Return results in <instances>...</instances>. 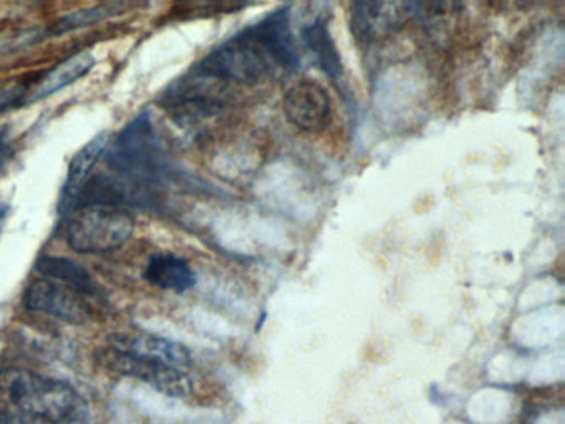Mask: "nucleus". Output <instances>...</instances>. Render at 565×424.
<instances>
[{
	"mask_svg": "<svg viewBox=\"0 0 565 424\" xmlns=\"http://www.w3.org/2000/svg\"><path fill=\"white\" fill-rule=\"evenodd\" d=\"M299 65L290 9L284 6L224 40L191 70L233 86H253Z\"/></svg>",
	"mask_w": 565,
	"mask_h": 424,
	"instance_id": "1",
	"label": "nucleus"
},
{
	"mask_svg": "<svg viewBox=\"0 0 565 424\" xmlns=\"http://www.w3.org/2000/svg\"><path fill=\"white\" fill-rule=\"evenodd\" d=\"M0 416L32 417L55 424L84 423V396L65 381L35 371L0 370Z\"/></svg>",
	"mask_w": 565,
	"mask_h": 424,
	"instance_id": "2",
	"label": "nucleus"
},
{
	"mask_svg": "<svg viewBox=\"0 0 565 424\" xmlns=\"http://www.w3.org/2000/svg\"><path fill=\"white\" fill-rule=\"evenodd\" d=\"M107 165L115 174L145 188L164 184L173 176V165L150 109L138 113L108 142Z\"/></svg>",
	"mask_w": 565,
	"mask_h": 424,
	"instance_id": "3",
	"label": "nucleus"
},
{
	"mask_svg": "<svg viewBox=\"0 0 565 424\" xmlns=\"http://www.w3.org/2000/svg\"><path fill=\"white\" fill-rule=\"evenodd\" d=\"M137 221L128 209L107 204L78 205L68 214L67 244L82 254H104L124 247Z\"/></svg>",
	"mask_w": 565,
	"mask_h": 424,
	"instance_id": "4",
	"label": "nucleus"
},
{
	"mask_svg": "<svg viewBox=\"0 0 565 424\" xmlns=\"http://www.w3.org/2000/svg\"><path fill=\"white\" fill-rule=\"evenodd\" d=\"M233 96L230 83L190 70L160 93L158 103L178 125L191 126L220 115Z\"/></svg>",
	"mask_w": 565,
	"mask_h": 424,
	"instance_id": "5",
	"label": "nucleus"
},
{
	"mask_svg": "<svg viewBox=\"0 0 565 424\" xmlns=\"http://www.w3.org/2000/svg\"><path fill=\"white\" fill-rule=\"evenodd\" d=\"M22 300L29 310L74 325L104 318L108 308V298L94 297L75 285L44 275H39L25 287Z\"/></svg>",
	"mask_w": 565,
	"mask_h": 424,
	"instance_id": "6",
	"label": "nucleus"
},
{
	"mask_svg": "<svg viewBox=\"0 0 565 424\" xmlns=\"http://www.w3.org/2000/svg\"><path fill=\"white\" fill-rule=\"evenodd\" d=\"M97 361L102 368L111 371V373L121 374V377L135 378L150 384L160 393L168 396L183 398L193 391V378L188 370L168 367V364L157 363V361L145 360V358L134 357V354L121 353L107 347L98 351Z\"/></svg>",
	"mask_w": 565,
	"mask_h": 424,
	"instance_id": "7",
	"label": "nucleus"
},
{
	"mask_svg": "<svg viewBox=\"0 0 565 424\" xmlns=\"http://www.w3.org/2000/svg\"><path fill=\"white\" fill-rule=\"evenodd\" d=\"M284 113L299 131L319 132L332 119V99L326 86L316 80H299L284 96Z\"/></svg>",
	"mask_w": 565,
	"mask_h": 424,
	"instance_id": "8",
	"label": "nucleus"
},
{
	"mask_svg": "<svg viewBox=\"0 0 565 424\" xmlns=\"http://www.w3.org/2000/svg\"><path fill=\"white\" fill-rule=\"evenodd\" d=\"M413 17H418V3L359 2L352 6L350 25L356 42L370 45Z\"/></svg>",
	"mask_w": 565,
	"mask_h": 424,
	"instance_id": "9",
	"label": "nucleus"
},
{
	"mask_svg": "<svg viewBox=\"0 0 565 424\" xmlns=\"http://www.w3.org/2000/svg\"><path fill=\"white\" fill-rule=\"evenodd\" d=\"M108 347L121 353L134 354L180 370H190L193 364V358L186 347L148 331H118L108 338Z\"/></svg>",
	"mask_w": 565,
	"mask_h": 424,
	"instance_id": "10",
	"label": "nucleus"
},
{
	"mask_svg": "<svg viewBox=\"0 0 565 424\" xmlns=\"http://www.w3.org/2000/svg\"><path fill=\"white\" fill-rule=\"evenodd\" d=\"M108 142H110V135L100 132V135L92 138L90 141L85 142L68 165L67 178H65L64 186H62L61 201H58V214L68 215L75 208H77L78 195L82 189L87 184L90 179L92 171L98 159L107 151Z\"/></svg>",
	"mask_w": 565,
	"mask_h": 424,
	"instance_id": "11",
	"label": "nucleus"
},
{
	"mask_svg": "<svg viewBox=\"0 0 565 424\" xmlns=\"http://www.w3.org/2000/svg\"><path fill=\"white\" fill-rule=\"evenodd\" d=\"M143 278L153 287L177 294H183L196 285V272L190 262L168 251H157L148 257Z\"/></svg>",
	"mask_w": 565,
	"mask_h": 424,
	"instance_id": "12",
	"label": "nucleus"
},
{
	"mask_svg": "<svg viewBox=\"0 0 565 424\" xmlns=\"http://www.w3.org/2000/svg\"><path fill=\"white\" fill-rule=\"evenodd\" d=\"M95 63H97V59L90 52H78L65 59L64 62L57 63L54 68L45 72L34 83V88L31 92V105L85 78L94 70Z\"/></svg>",
	"mask_w": 565,
	"mask_h": 424,
	"instance_id": "13",
	"label": "nucleus"
},
{
	"mask_svg": "<svg viewBox=\"0 0 565 424\" xmlns=\"http://www.w3.org/2000/svg\"><path fill=\"white\" fill-rule=\"evenodd\" d=\"M300 35H302L303 46L309 50L319 68L333 82H340L343 78V63L326 20L316 19L307 23Z\"/></svg>",
	"mask_w": 565,
	"mask_h": 424,
	"instance_id": "14",
	"label": "nucleus"
},
{
	"mask_svg": "<svg viewBox=\"0 0 565 424\" xmlns=\"http://www.w3.org/2000/svg\"><path fill=\"white\" fill-rule=\"evenodd\" d=\"M35 271L39 272V275H44V277L57 278V280L75 285V287L94 295V297L108 298L107 292L95 280L94 275L84 265L72 261V258L58 257V255H44V257L39 258Z\"/></svg>",
	"mask_w": 565,
	"mask_h": 424,
	"instance_id": "15",
	"label": "nucleus"
},
{
	"mask_svg": "<svg viewBox=\"0 0 565 424\" xmlns=\"http://www.w3.org/2000/svg\"><path fill=\"white\" fill-rule=\"evenodd\" d=\"M131 7H134L131 3H104V6L85 7V9L74 10V12L65 13L64 17H61L51 26H47V35H64V33L104 22V20L110 19V17L127 12Z\"/></svg>",
	"mask_w": 565,
	"mask_h": 424,
	"instance_id": "16",
	"label": "nucleus"
},
{
	"mask_svg": "<svg viewBox=\"0 0 565 424\" xmlns=\"http://www.w3.org/2000/svg\"><path fill=\"white\" fill-rule=\"evenodd\" d=\"M34 83L6 82L0 83V115L31 105V92Z\"/></svg>",
	"mask_w": 565,
	"mask_h": 424,
	"instance_id": "17",
	"label": "nucleus"
},
{
	"mask_svg": "<svg viewBox=\"0 0 565 424\" xmlns=\"http://www.w3.org/2000/svg\"><path fill=\"white\" fill-rule=\"evenodd\" d=\"M12 145H14V136H12L11 128L0 125V166L4 165L11 156Z\"/></svg>",
	"mask_w": 565,
	"mask_h": 424,
	"instance_id": "18",
	"label": "nucleus"
},
{
	"mask_svg": "<svg viewBox=\"0 0 565 424\" xmlns=\"http://www.w3.org/2000/svg\"><path fill=\"white\" fill-rule=\"evenodd\" d=\"M0 424H55L49 421L32 420V417L0 416Z\"/></svg>",
	"mask_w": 565,
	"mask_h": 424,
	"instance_id": "19",
	"label": "nucleus"
}]
</instances>
